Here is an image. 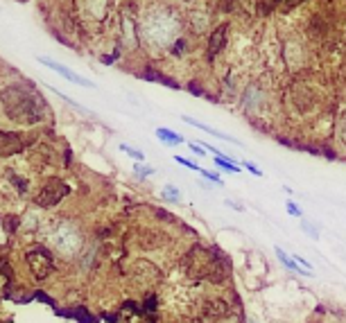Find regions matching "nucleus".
<instances>
[{
  "label": "nucleus",
  "mask_w": 346,
  "mask_h": 323,
  "mask_svg": "<svg viewBox=\"0 0 346 323\" xmlns=\"http://www.w3.org/2000/svg\"><path fill=\"white\" fill-rule=\"evenodd\" d=\"M0 102L5 113L16 122H39L43 115V102L21 86H9L0 91Z\"/></svg>",
  "instance_id": "1"
},
{
  "label": "nucleus",
  "mask_w": 346,
  "mask_h": 323,
  "mask_svg": "<svg viewBox=\"0 0 346 323\" xmlns=\"http://www.w3.org/2000/svg\"><path fill=\"white\" fill-rule=\"evenodd\" d=\"M66 194H68V185H66V183H61L59 179H52V181L48 183L46 188L39 192V197H36V204L50 208V206L59 204V201L64 199Z\"/></svg>",
  "instance_id": "2"
},
{
  "label": "nucleus",
  "mask_w": 346,
  "mask_h": 323,
  "mask_svg": "<svg viewBox=\"0 0 346 323\" xmlns=\"http://www.w3.org/2000/svg\"><path fill=\"white\" fill-rule=\"evenodd\" d=\"M27 262L36 278H46L52 271V258H50V253L43 247H36L32 251H27Z\"/></svg>",
  "instance_id": "3"
},
{
  "label": "nucleus",
  "mask_w": 346,
  "mask_h": 323,
  "mask_svg": "<svg viewBox=\"0 0 346 323\" xmlns=\"http://www.w3.org/2000/svg\"><path fill=\"white\" fill-rule=\"evenodd\" d=\"M43 66H48V68H52V70H57L61 77H66L68 82H73V84H79V86H86V88H93V82L91 79H86V77H79L77 72H73V70H68L66 66H61V64H57V61H52V59H39Z\"/></svg>",
  "instance_id": "4"
},
{
  "label": "nucleus",
  "mask_w": 346,
  "mask_h": 323,
  "mask_svg": "<svg viewBox=\"0 0 346 323\" xmlns=\"http://www.w3.org/2000/svg\"><path fill=\"white\" fill-rule=\"evenodd\" d=\"M23 149V142L16 134L12 131H0V156H12V154L21 152Z\"/></svg>",
  "instance_id": "5"
},
{
  "label": "nucleus",
  "mask_w": 346,
  "mask_h": 323,
  "mask_svg": "<svg viewBox=\"0 0 346 323\" xmlns=\"http://www.w3.org/2000/svg\"><path fill=\"white\" fill-rule=\"evenodd\" d=\"M181 120H183V122H188V124H190V127H195V129H201V131H206V134H211V136H217V138H224V140H231V142H235V145H242V142H238V140H235V138H231L229 134H222V131L213 129V127H208V124L199 122V120H195V117H190V115H181Z\"/></svg>",
  "instance_id": "6"
},
{
  "label": "nucleus",
  "mask_w": 346,
  "mask_h": 323,
  "mask_svg": "<svg viewBox=\"0 0 346 323\" xmlns=\"http://www.w3.org/2000/svg\"><path fill=\"white\" fill-rule=\"evenodd\" d=\"M226 29H229V25L224 23V25H220V27L213 32V36H211V46H208V52H211V57H215L220 50H222V46H224V41H226Z\"/></svg>",
  "instance_id": "7"
},
{
  "label": "nucleus",
  "mask_w": 346,
  "mask_h": 323,
  "mask_svg": "<svg viewBox=\"0 0 346 323\" xmlns=\"http://www.w3.org/2000/svg\"><path fill=\"white\" fill-rule=\"evenodd\" d=\"M274 253H276V258L281 260L283 264H285V267H288V269H292V271H297V274H305V276H312V271H305V269H299V264L294 262V258H290L288 253L283 251L281 247H274Z\"/></svg>",
  "instance_id": "8"
},
{
  "label": "nucleus",
  "mask_w": 346,
  "mask_h": 323,
  "mask_svg": "<svg viewBox=\"0 0 346 323\" xmlns=\"http://www.w3.org/2000/svg\"><path fill=\"white\" fill-rule=\"evenodd\" d=\"M156 136H159V140H163L165 145H181L183 142V136L181 134H174V131L170 129H156Z\"/></svg>",
  "instance_id": "9"
},
{
  "label": "nucleus",
  "mask_w": 346,
  "mask_h": 323,
  "mask_svg": "<svg viewBox=\"0 0 346 323\" xmlns=\"http://www.w3.org/2000/svg\"><path fill=\"white\" fill-rule=\"evenodd\" d=\"M59 314H61V317H75V319H79L82 323H93L91 314H88V312H84L82 307H79V310H59Z\"/></svg>",
  "instance_id": "10"
},
{
  "label": "nucleus",
  "mask_w": 346,
  "mask_h": 323,
  "mask_svg": "<svg viewBox=\"0 0 346 323\" xmlns=\"http://www.w3.org/2000/svg\"><path fill=\"white\" fill-rule=\"evenodd\" d=\"M222 170H226V172H240V165H235L233 163V159H229V156H217V161H215Z\"/></svg>",
  "instance_id": "11"
},
{
  "label": "nucleus",
  "mask_w": 346,
  "mask_h": 323,
  "mask_svg": "<svg viewBox=\"0 0 346 323\" xmlns=\"http://www.w3.org/2000/svg\"><path fill=\"white\" fill-rule=\"evenodd\" d=\"M163 197H165V199H170V201H179V199H181V192H179L174 185H165V188H163Z\"/></svg>",
  "instance_id": "12"
},
{
  "label": "nucleus",
  "mask_w": 346,
  "mask_h": 323,
  "mask_svg": "<svg viewBox=\"0 0 346 323\" xmlns=\"http://www.w3.org/2000/svg\"><path fill=\"white\" fill-rule=\"evenodd\" d=\"M120 149H123L124 154H129L131 159H136V161H145V154L138 152V149H134V147H129V145H120Z\"/></svg>",
  "instance_id": "13"
},
{
  "label": "nucleus",
  "mask_w": 346,
  "mask_h": 323,
  "mask_svg": "<svg viewBox=\"0 0 346 323\" xmlns=\"http://www.w3.org/2000/svg\"><path fill=\"white\" fill-rule=\"evenodd\" d=\"M174 161L179 165H183V167H190V170H195V172H201V167L199 165H195L193 161H188V159H183V156H174Z\"/></svg>",
  "instance_id": "14"
},
{
  "label": "nucleus",
  "mask_w": 346,
  "mask_h": 323,
  "mask_svg": "<svg viewBox=\"0 0 346 323\" xmlns=\"http://www.w3.org/2000/svg\"><path fill=\"white\" fill-rule=\"evenodd\" d=\"M134 172H136L138 176H141V179H145V176L154 174V167H147V165H141V163H138V165L134 167Z\"/></svg>",
  "instance_id": "15"
},
{
  "label": "nucleus",
  "mask_w": 346,
  "mask_h": 323,
  "mask_svg": "<svg viewBox=\"0 0 346 323\" xmlns=\"http://www.w3.org/2000/svg\"><path fill=\"white\" fill-rule=\"evenodd\" d=\"M285 208H288V212L290 215H292V217H303V212H301V208L297 204H294V201H288V204H285Z\"/></svg>",
  "instance_id": "16"
},
{
  "label": "nucleus",
  "mask_w": 346,
  "mask_h": 323,
  "mask_svg": "<svg viewBox=\"0 0 346 323\" xmlns=\"http://www.w3.org/2000/svg\"><path fill=\"white\" fill-rule=\"evenodd\" d=\"M201 174L206 176V179H211L213 183H217V185H222V179H220V174H217V172H208V170H201Z\"/></svg>",
  "instance_id": "17"
},
{
  "label": "nucleus",
  "mask_w": 346,
  "mask_h": 323,
  "mask_svg": "<svg viewBox=\"0 0 346 323\" xmlns=\"http://www.w3.org/2000/svg\"><path fill=\"white\" fill-rule=\"evenodd\" d=\"M242 167H245V170H249L251 174H256V176H263V172H260L253 163H249V161H242Z\"/></svg>",
  "instance_id": "18"
},
{
  "label": "nucleus",
  "mask_w": 346,
  "mask_h": 323,
  "mask_svg": "<svg viewBox=\"0 0 346 323\" xmlns=\"http://www.w3.org/2000/svg\"><path fill=\"white\" fill-rule=\"evenodd\" d=\"M0 274H5L7 278H12V269H9V262H5V260H0Z\"/></svg>",
  "instance_id": "19"
},
{
  "label": "nucleus",
  "mask_w": 346,
  "mask_h": 323,
  "mask_svg": "<svg viewBox=\"0 0 346 323\" xmlns=\"http://www.w3.org/2000/svg\"><path fill=\"white\" fill-rule=\"evenodd\" d=\"M188 147H190V152H195V154H204L206 149L201 145H197V142H188Z\"/></svg>",
  "instance_id": "20"
}]
</instances>
